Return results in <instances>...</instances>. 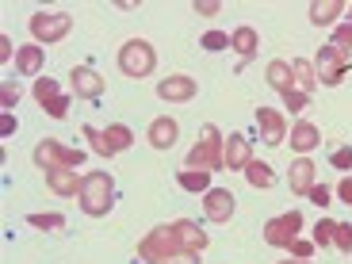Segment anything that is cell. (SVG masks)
<instances>
[{"label":"cell","mask_w":352,"mask_h":264,"mask_svg":"<svg viewBox=\"0 0 352 264\" xmlns=\"http://www.w3.org/2000/svg\"><path fill=\"white\" fill-rule=\"evenodd\" d=\"M80 211L88 214V219H107V214L115 211V199H119V192H115V176L111 173H85V180H80Z\"/></svg>","instance_id":"cell-1"},{"label":"cell","mask_w":352,"mask_h":264,"mask_svg":"<svg viewBox=\"0 0 352 264\" xmlns=\"http://www.w3.org/2000/svg\"><path fill=\"white\" fill-rule=\"evenodd\" d=\"M222 146H226L222 131L214 123H207L199 131V146L188 153L184 168H203V173H219V168H226V161H222Z\"/></svg>","instance_id":"cell-2"},{"label":"cell","mask_w":352,"mask_h":264,"mask_svg":"<svg viewBox=\"0 0 352 264\" xmlns=\"http://www.w3.org/2000/svg\"><path fill=\"white\" fill-rule=\"evenodd\" d=\"M180 238H176L173 226H153L146 238L138 241V261L142 264H168L173 256H180Z\"/></svg>","instance_id":"cell-3"},{"label":"cell","mask_w":352,"mask_h":264,"mask_svg":"<svg viewBox=\"0 0 352 264\" xmlns=\"http://www.w3.org/2000/svg\"><path fill=\"white\" fill-rule=\"evenodd\" d=\"M119 69H123V77H131V80L150 77V73L157 69V50H153L146 38H126L123 50H119Z\"/></svg>","instance_id":"cell-4"},{"label":"cell","mask_w":352,"mask_h":264,"mask_svg":"<svg viewBox=\"0 0 352 264\" xmlns=\"http://www.w3.org/2000/svg\"><path fill=\"white\" fill-rule=\"evenodd\" d=\"M80 161H85V150H73V146H65L58 138H43L35 146V165L43 173H50V168H77Z\"/></svg>","instance_id":"cell-5"},{"label":"cell","mask_w":352,"mask_h":264,"mask_svg":"<svg viewBox=\"0 0 352 264\" xmlns=\"http://www.w3.org/2000/svg\"><path fill=\"white\" fill-rule=\"evenodd\" d=\"M352 65V54L337 50V46H322V50L314 54V77L318 85H326V88H337L344 80V69Z\"/></svg>","instance_id":"cell-6"},{"label":"cell","mask_w":352,"mask_h":264,"mask_svg":"<svg viewBox=\"0 0 352 264\" xmlns=\"http://www.w3.org/2000/svg\"><path fill=\"white\" fill-rule=\"evenodd\" d=\"M31 35H35V43H62L65 35L73 31V16H65V12H35L31 16Z\"/></svg>","instance_id":"cell-7"},{"label":"cell","mask_w":352,"mask_h":264,"mask_svg":"<svg viewBox=\"0 0 352 264\" xmlns=\"http://www.w3.org/2000/svg\"><path fill=\"white\" fill-rule=\"evenodd\" d=\"M299 230H302V214L299 211H283L276 214V219L264 222V241L276 249H291L295 241H299Z\"/></svg>","instance_id":"cell-8"},{"label":"cell","mask_w":352,"mask_h":264,"mask_svg":"<svg viewBox=\"0 0 352 264\" xmlns=\"http://www.w3.org/2000/svg\"><path fill=\"white\" fill-rule=\"evenodd\" d=\"M69 85H73V96L77 100H100L104 96V88H107V80L100 77L96 69H88V65H73Z\"/></svg>","instance_id":"cell-9"},{"label":"cell","mask_w":352,"mask_h":264,"mask_svg":"<svg viewBox=\"0 0 352 264\" xmlns=\"http://www.w3.org/2000/svg\"><path fill=\"white\" fill-rule=\"evenodd\" d=\"M234 211H238V199H234L230 188H211V192L203 195V214H207V222H230Z\"/></svg>","instance_id":"cell-10"},{"label":"cell","mask_w":352,"mask_h":264,"mask_svg":"<svg viewBox=\"0 0 352 264\" xmlns=\"http://www.w3.org/2000/svg\"><path fill=\"white\" fill-rule=\"evenodd\" d=\"M256 126H261L264 146H283V142H287V119H283V111H276V107H261V111H256Z\"/></svg>","instance_id":"cell-11"},{"label":"cell","mask_w":352,"mask_h":264,"mask_svg":"<svg viewBox=\"0 0 352 264\" xmlns=\"http://www.w3.org/2000/svg\"><path fill=\"white\" fill-rule=\"evenodd\" d=\"M195 92H199V85H195L188 73H176V77L157 80V96L168 100V104H188V100H195Z\"/></svg>","instance_id":"cell-12"},{"label":"cell","mask_w":352,"mask_h":264,"mask_svg":"<svg viewBox=\"0 0 352 264\" xmlns=\"http://www.w3.org/2000/svg\"><path fill=\"white\" fill-rule=\"evenodd\" d=\"M173 230H176V238H180V249H184V253H195V256H199L203 249L211 245V238L203 234V226H199V222H192V219H176Z\"/></svg>","instance_id":"cell-13"},{"label":"cell","mask_w":352,"mask_h":264,"mask_svg":"<svg viewBox=\"0 0 352 264\" xmlns=\"http://www.w3.org/2000/svg\"><path fill=\"white\" fill-rule=\"evenodd\" d=\"M222 161H226L230 173H238V168H245L249 161H253V142L245 138V134H230L226 146H222Z\"/></svg>","instance_id":"cell-14"},{"label":"cell","mask_w":352,"mask_h":264,"mask_svg":"<svg viewBox=\"0 0 352 264\" xmlns=\"http://www.w3.org/2000/svg\"><path fill=\"white\" fill-rule=\"evenodd\" d=\"M287 184H291V195H310V188L318 184V168H314V161H310V157L291 161Z\"/></svg>","instance_id":"cell-15"},{"label":"cell","mask_w":352,"mask_h":264,"mask_svg":"<svg viewBox=\"0 0 352 264\" xmlns=\"http://www.w3.org/2000/svg\"><path fill=\"white\" fill-rule=\"evenodd\" d=\"M176 138H180V126H176V119H168V115H161V119H153L150 123V134H146V142H150L153 150H173Z\"/></svg>","instance_id":"cell-16"},{"label":"cell","mask_w":352,"mask_h":264,"mask_svg":"<svg viewBox=\"0 0 352 264\" xmlns=\"http://www.w3.org/2000/svg\"><path fill=\"white\" fill-rule=\"evenodd\" d=\"M80 180H85V176H77L73 168H50V173H46V188H50L54 195H62V199L80 195Z\"/></svg>","instance_id":"cell-17"},{"label":"cell","mask_w":352,"mask_h":264,"mask_svg":"<svg viewBox=\"0 0 352 264\" xmlns=\"http://www.w3.org/2000/svg\"><path fill=\"white\" fill-rule=\"evenodd\" d=\"M43 65H46V50L38 43L19 46V50H16V73H19V77H38Z\"/></svg>","instance_id":"cell-18"},{"label":"cell","mask_w":352,"mask_h":264,"mask_svg":"<svg viewBox=\"0 0 352 264\" xmlns=\"http://www.w3.org/2000/svg\"><path fill=\"white\" fill-rule=\"evenodd\" d=\"M318 146H322V131H318L310 119H302V123L291 126V150H295V153H302V157H307V153L318 150Z\"/></svg>","instance_id":"cell-19"},{"label":"cell","mask_w":352,"mask_h":264,"mask_svg":"<svg viewBox=\"0 0 352 264\" xmlns=\"http://www.w3.org/2000/svg\"><path fill=\"white\" fill-rule=\"evenodd\" d=\"M230 50H238L241 58L249 62V58H253V54L261 50V35H256V31H253L249 23L234 27V31H230Z\"/></svg>","instance_id":"cell-20"},{"label":"cell","mask_w":352,"mask_h":264,"mask_svg":"<svg viewBox=\"0 0 352 264\" xmlns=\"http://www.w3.org/2000/svg\"><path fill=\"white\" fill-rule=\"evenodd\" d=\"M264 80L276 88V92H291L295 88V73H291V62H283V58H276V62H268V69H264Z\"/></svg>","instance_id":"cell-21"},{"label":"cell","mask_w":352,"mask_h":264,"mask_svg":"<svg viewBox=\"0 0 352 264\" xmlns=\"http://www.w3.org/2000/svg\"><path fill=\"white\" fill-rule=\"evenodd\" d=\"M341 16H344V0H314L310 4V23L314 27H329Z\"/></svg>","instance_id":"cell-22"},{"label":"cell","mask_w":352,"mask_h":264,"mask_svg":"<svg viewBox=\"0 0 352 264\" xmlns=\"http://www.w3.org/2000/svg\"><path fill=\"white\" fill-rule=\"evenodd\" d=\"M176 184L184 188V192H211V173H203V168H180L176 173Z\"/></svg>","instance_id":"cell-23"},{"label":"cell","mask_w":352,"mask_h":264,"mask_svg":"<svg viewBox=\"0 0 352 264\" xmlns=\"http://www.w3.org/2000/svg\"><path fill=\"white\" fill-rule=\"evenodd\" d=\"M291 73H295V88H299L302 96H310L318 88V77H314V62H302V58H295L291 62Z\"/></svg>","instance_id":"cell-24"},{"label":"cell","mask_w":352,"mask_h":264,"mask_svg":"<svg viewBox=\"0 0 352 264\" xmlns=\"http://www.w3.org/2000/svg\"><path fill=\"white\" fill-rule=\"evenodd\" d=\"M104 138H107V146H111L115 153H123V150H131L134 134H131V126H123V123H107L104 126Z\"/></svg>","instance_id":"cell-25"},{"label":"cell","mask_w":352,"mask_h":264,"mask_svg":"<svg viewBox=\"0 0 352 264\" xmlns=\"http://www.w3.org/2000/svg\"><path fill=\"white\" fill-rule=\"evenodd\" d=\"M245 180L253 188H272L276 184V173L264 165V161H249V165H245Z\"/></svg>","instance_id":"cell-26"},{"label":"cell","mask_w":352,"mask_h":264,"mask_svg":"<svg viewBox=\"0 0 352 264\" xmlns=\"http://www.w3.org/2000/svg\"><path fill=\"white\" fill-rule=\"evenodd\" d=\"M27 226H35V230H65V214L58 211H35V214H27Z\"/></svg>","instance_id":"cell-27"},{"label":"cell","mask_w":352,"mask_h":264,"mask_svg":"<svg viewBox=\"0 0 352 264\" xmlns=\"http://www.w3.org/2000/svg\"><path fill=\"white\" fill-rule=\"evenodd\" d=\"M58 96H62L58 80H50V77H38V80H35V100H38V107H46L50 100H58Z\"/></svg>","instance_id":"cell-28"},{"label":"cell","mask_w":352,"mask_h":264,"mask_svg":"<svg viewBox=\"0 0 352 264\" xmlns=\"http://www.w3.org/2000/svg\"><path fill=\"white\" fill-rule=\"evenodd\" d=\"M333 230H337L333 219H318V226H314V245H318V249L333 245Z\"/></svg>","instance_id":"cell-29"},{"label":"cell","mask_w":352,"mask_h":264,"mask_svg":"<svg viewBox=\"0 0 352 264\" xmlns=\"http://www.w3.org/2000/svg\"><path fill=\"white\" fill-rule=\"evenodd\" d=\"M85 138L92 142V153H100V157H115V150L107 146L104 131H96V126H85Z\"/></svg>","instance_id":"cell-30"},{"label":"cell","mask_w":352,"mask_h":264,"mask_svg":"<svg viewBox=\"0 0 352 264\" xmlns=\"http://www.w3.org/2000/svg\"><path fill=\"white\" fill-rule=\"evenodd\" d=\"M199 46H203V50H211V54L230 50V35H226V31H207V35L199 38Z\"/></svg>","instance_id":"cell-31"},{"label":"cell","mask_w":352,"mask_h":264,"mask_svg":"<svg viewBox=\"0 0 352 264\" xmlns=\"http://www.w3.org/2000/svg\"><path fill=\"white\" fill-rule=\"evenodd\" d=\"M329 46H337V50L352 54V23H337V27H333V38H329Z\"/></svg>","instance_id":"cell-32"},{"label":"cell","mask_w":352,"mask_h":264,"mask_svg":"<svg viewBox=\"0 0 352 264\" xmlns=\"http://www.w3.org/2000/svg\"><path fill=\"white\" fill-rule=\"evenodd\" d=\"M333 245L341 249V253H352V222H337V230H333Z\"/></svg>","instance_id":"cell-33"},{"label":"cell","mask_w":352,"mask_h":264,"mask_svg":"<svg viewBox=\"0 0 352 264\" xmlns=\"http://www.w3.org/2000/svg\"><path fill=\"white\" fill-rule=\"evenodd\" d=\"M329 165L341 168V173H352V146H341V150L329 153Z\"/></svg>","instance_id":"cell-34"},{"label":"cell","mask_w":352,"mask_h":264,"mask_svg":"<svg viewBox=\"0 0 352 264\" xmlns=\"http://www.w3.org/2000/svg\"><path fill=\"white\" fill-rule=\"evenodd\" d=\"M0 104H4V111H12V107L19 104V88H16V80H4V85H0Z\"/></svg>","instance_id":"cell-35"},{"label":"cell","mask_w":352,"mask_h":264,"mask_svg":"<svg viewBox=\"0 0 352 264\" xmlns=\"http://www.w3.org/2000/svg\"><path fill=\"white\" fill-rule=\"evenodd\" d=\"M283 104H287V111H307L310 96H302L299 88H291V92H283Z\"/></svg>","instance_id":"cell-36"},{"label":"cell","mask_w":352,"mask_h":264,"mask_svg":"<svg viewBox=\"0 0 352 264\" xmlns=\"http://www.w3.org/2000/svg\"><path fill=\"white\" fill-rule=\"evenodd\" d=\"M43 111L50 115V119H65V115H69V96H58V100H50V104H46Z\"/></svg>","instance_id":"cell-37"},{"label":"cell","mask_w":352,"mask_h":264,"mask_svg":"<svg viewBox=\"0 0 352 264\" xmlns=\"http://www.w3.org/2000/svg\"><path fill=\"white\" fill-rule=\"evenodd\" d=\"M219 12H222L219 0H195V16H207V19H211V16H219Z\"/></svg>","instance_id":"cell-38"},{"label":"cell","mask_w":352,"mask_h":264,"mask_svg":"<svg viewBox=\"0 0 352 264\" xmlns=\"http://www.w3.org/2000/svg\"><path fill=\"white\" fill-rule=\"evenodd\" d=\"M314 249H318L314 241H302V238H299L295 245H291V256H299V261H310V256H314Z\"/></svg>","instance_id":"cell-39"},{"label":"cell","mask_w":352,"mask_h":264,"mask_svg":"<svg viewBox=\"0 0 352 264\" xmlns=\"http://www.w3.org/2000/svg\"><path fill=\"white\" fill-rule=\"evenodd\" d=\"M310 203H318V207H329V188H326V184H314V188H310Z\"/></svg>","instance_id":"cell-40"},{"label":"cell","mask_w":352,"mask_h":264,"mask_svg":"<svg viewBox=\"0 0 352 264\" xmlns=\"http://www.w3.org/2000/svg\"><path fill=\"white\" fill-rule=\"evenodd\" d=\"M337 195H341V203H349V207H352V176H344L341 184H337Z\"/></svg>","instance_id":"cell-41"},{"label":"cell","mask_w":352,"mask_h":264,"mask_svg":"<svg viewBox=\"0 0 352 264\" xmlns=\"http://www.w3.org/2000/svg\"><path fill=\"white\" fill-rule=\"evenodd\" d=\"M0 62H12V38L0 35Z\"/></svg>","instance_id":"cell-42"},{"label":"cell","mask_w":352,"mask_h":264,"mask_svg":"<svg viewBox=\"0 0 352 264\" xmlns=\"http://www.w3.org/2000/svg\"><path fill=\"white\" fill-rule=\"evenodd\" d=\"M0 131H4V134H12V131H16V119H12V111H4V115H0Z\"/></svg>","instance_id":"cell-43"},{"label":"cell","mask_w":352,"mask_h":264,"mask_svg":"<svg viewBox=\"0 0 352 264\" xmlns=\"http://www.w3.org/2000/svg\"><path fill=\"white\" fill-rule=\"evenodd\" d=\"M168 264H199V256H195V253H180V256H173Z\"/></svg>","instance_id":"cell-44"},{"label":"cell","mask_w":352,"mask_h":264,"mask_svg":"<svg viewBox=\"0 0 352 264\" xmlns=\"http://www.w3.org/2000/svg\"><path fill=\"white\" fill-rule=\"evenodd\" d=\"M280 264H310V261H299V256H291V261H280Z\"/></svg>","instance_id":"cell-45"},{"label":"cell","mask_w":352,"mask_h":264,"mask_svg":"<svg viewBox=\"0 0 352 264\" xmlns=\"http://www.w3.org/2000/svg\"><path fill=\"white\" fill-rule=\"evenodd\" d=\"M349 23H352V12H349Z\"/></svg>","instance_id":"cell-46"}]
</instances>
